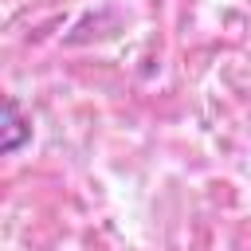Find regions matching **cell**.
<instances>
[{"label": "cell", "instance_id": "6da1fadb", "mask_svg": "<svg viewBox=\"0 0 251 251\" xmlns=\"http://www.w3.org/2000/svg\"><path fill=\"white\" fill-rule=\"evenodd\" d=\"M27 137H31V122L20 114L16 98H4V110H0V153H16Z\"/></svg>", "mask_w": 251, "mask_h": 251}]
</instances>
